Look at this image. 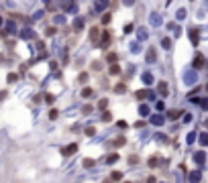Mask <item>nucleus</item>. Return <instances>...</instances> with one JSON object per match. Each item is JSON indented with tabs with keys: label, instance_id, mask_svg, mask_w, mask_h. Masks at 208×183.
<instances>
[{
	"label": "nucleus",
	"instance_id": "nucleus-23",
	"mask_svg": "<svg viewBox=\"0 0 208 183\" xmlns=\"http://www.w3.org/2000/svg\"><path fill=\"white\" fill-rule=\"evenodd\" d=\"M94 132H96V128H94V126H88V128H86V134H88V136H92Z\"/></svg>",
	"mask_w": 208,
	"mask_h": 183
},
{
	"label": "nucleus",
	"instance_id": "nucleus-27",
	"mask_svg": "<svg viewBox=\"0 0 208 183\" xmlns=\"http://www.w3.org/2000/svg\"><path fill=\"white\" fill-rule=\"evenodd\" d=\"M4 98H6V92H4V90H2V92H0V102L4 100Z\"/></svg>",
	"mask_w": 208,
	"mask_h": 183
},
{
	"label": "nucleus",
	"instance_id": "nucleus-19",
	"mask_svg": "<svg viewBox=\"0 0 208 183\" xmlns=\"http://www.w3.org/2000/svg\"><path fill=\"white\" fill-rule=\"evenodd\" d=\"M102 120H104V122L112 120V114H110V112H104V114H102Z\"/></svg>",
	"mask_w": 208,
	"mask_h": 183
},
{
	"label": "nucleus",
	"instance_id": "nucleus-11",
	"mask_svg": "<svg viewBox=\"0 0 208 183\" xmlns=\"http://www.w3.org/2000/svg\"><path fill=\"white\" fill-rule=\"evenodd\" d=\"M98 108H100V110H106V108H108V100H106V98L98 102Z\"/></svg>",
	"mask_w": 208,
	"mask_h": 183
},
{
	"label": "nucleus",
	"instance_id": "nucleus-17",
	"mask_svg": "<svg viewBox=\"0 0 208 183\" xmlns=\"http://www.w3.org/2000/svg\"><path fill=\"white\" fill-rule=\"evenodd\" d=\"M92 165H94V161H92V159H84V167H86V169H90Z\"/></svg>",
	"mask_w": 208,
	"mask_h": 183
},
{
	"label": "nucleus",
	"instance_id": "nucleus-25",
	"mask_svg": "<svg viewBox=\"0 0 208 183\" xmlns=\"http://www.w3.org/2000/svg\"><path fill=\"white\" fill-rule=\"evenodd\" d=\"M159 90H161V94H165V92H167V86L161 81V83H159Z\"/></svg>",
	"mask_w": 208,
	"mask_h": 183
},
{
	"label": "nucleus",
	"instance_id": "nucleus-22",
	"mask_svg": "<svg viewBox=\"0 0 208 183\" xmlns=\"http://www.w3.org/2000/svg\"><path fill=\"white\" fill-rule=\"evenodd\" d=\"M57 116H59V114H57V110H51V112H49V118H51V120H55V118H57Z\"/></svg>",
	"mask_w": 208,
	"mask_h": 183
},
{
	"label": "nucleus",
	"instance_id": "nucleus-8",
	"mask_svg": "<svg viewBox=\"0 0 208 183\" xmlns=\"http://www.w3.org/2000/svg\"><path fill=\"white\" fill-rule=\"evenodd\" d=\"M98 35H100V29H92V31H90V39H92V41H96V39H98Z\"/></svg>",
	"mask_w": 208,
	"mask_h": 183
},
{
	"label": "nucleus",
	"instance_id": "nucleus-14",
	"mask_svg": "<svg viewBox=\"0 0 208 183\" xmlns=\"http://www.w3.org/2000/svg\"><path fill=\"white\" fill-rule=\"evenodd\" d=\"M110 19H112V14H110V12H106L104 16H102V25H108V22H110Z\"/></svg>",
	"mask_w": 208,
	"mask_h": 183
},
{
	"label": "nucleus",
	"instance_id": "nucleus-9",
	"mask_svg": "<svg viewBox=\"0 0 208 183\" xmlns=\"http://www.w3.org/2000/svg\"><path fill=\"white\" fill-rule=\"evenodd\" d=\"M116 161H118V155H116V153H112V155L106 157V163H108V165H110V163H116Z\"/></svg>",
	"mask_w": 208,
	"mask_h": 183
},
{
	"label": "nucleus",
	"instance_id": "nucleus-20",
	"mask_svg": "<svg viewBox=\"0 0 208 183\" xmlns=\"http://www.w3.org/2000/svg\"><path fill=\"white\" fill-rule=\"evenodd\" d=\"M108 63H114V61H116V53H108Z\"/></svg>",
	"mask_w": 208,
	"mask_h": 183
},
{
	"label": "nucleus",
	"instance_id": "nucleus-13",
	"mask_svg": "<svg viewBox=\"0 0 208 183\" xmlns=\"http://www.w3.org/2000/svg\"><path fill=\"white\" fill-rule=\"evenodd\" d=\"M125 90H127V86H125V83H118V86L114 88V92H116V94H122Z\"/></svg>",
	"mask_w": 208,
	"mask_h": 183
},
{
	"label": "nucleus",
	"instance_id": "nucleus-16",
	"mask_svg": "<svg viewBox=\"0 0 208 183\" xmlns=\"http://www.w3.org/2000/svg\"><path fill=\"white\" fill-rule=\"evenodd\" d=\"M129 163H131V165H137V163H139V157H137V155H131V157H129Z\"/></svg>",
	"mask_w": 208,
	"mask_h": 183
},
{
	"label": "nucleus",
	"instance_id": "nucleus-10",
	"mask_svg": "<svg viewBox=\"0 0 208 183\" xmlns=\"http://www.w3.org/2000/svg\"><path fill=\"white\" fill-rule=\"evenodd\" d=\"M92 110H94V106H92V104H86V106L82 108V114H92Z\"/></svg>",
	"mask_w": 208,
	"mask_h": 183
},
{
	"label": "nucleus",
	"instance_id": "nucleus-6",
	"mask_svg": "<svg viewBox=\"0 0 208 183\" xmlns=\"http://www.w3.org/2000/svg\"><path fill=\"white\" fill-rule=\"evenodd\" d=\"M110 179H112V181H121L122 173H121V171H112V173H110Z\"/></svg>",
	"mask_w": 208,
	"mask_h": 183
},
{
	"label": "nucleus",
	"instance_id": "nucleus-21",
	"mask_svg": "<svg viewBox=\"0 0 208 183\" xmlns=\"http://www.w3.org/2000/svg\"><path fill=\"white\" fill-rule=\"evenodd\" d=\"M149 167H157V157H151L149 159Z\"/></svg>",
	"mask_w": 208,
	"mask_h": 183
},
{
	"label": "nucleus",
	"instance_id": "nucleus-2",
	"mask_svg": "<svg viewBox=\"0 0 208 183\" xmlns=\"http://www.w3.org/2000/svg\"><path fill=\"white\" fill-rule=\"evenodd\" d=\"M110 41H112V35L108 33V31H104V33H102V43H100V45H102V49L106 47V45L110 43Z\"/></svg>",
	"mask_w": 208,
	"mask_h": 183
},
{
	"label": "nucleus",
	"instance_id": "nucleus-7",
	"mask_svg": "<svg viewBox=\"0 0 208 183\" xmlns=\"http://www.w3.org/2000/svg\"><path fill=\"white\" fill-rule=\"evenodd\" d=\"M202 65H204V57H202V55H198V57H196V61H194V67L200 69Z\"/></svg>",
	"mask_w": 208,
	"mask_h": 183
},
{
	"label": "nucleus",
	"instance_id": "nucleus-26",
	"mask_svg": "<svg viewBox=\"0 0 208 183\" xmlns=\"http://www.w3.org/2000/svg\"><path fill=\"white\" fill-rule=\"evenodd\" d=\"M118 128H127V122H125V120H118Z\"/></svg>",
	"mask_w": 208,
	"mask_h": 183
},
{
	"label": "nucleus",
	"instance_id": "nucleus-15",
	"mask_svg": "<svg viewBox=\"0 0 208 183\" xmlns=\"http://www.w3.org/2000/svg\"><path fill=\"white\" fill-rule=\"evenodd\" d=\"M182 116V110H171L169 112V118H180Z\"/></svg>",
	"mask_w": 208,
	"mask_h": 183
},
{
	"label": "nucleus",
	"instance_id": "nucleus-28",
	"mask_svg": "<svg viewBox=\"0 0 208 183\" xmlns=\"http://www.w3.org/2000/svg\"><path fill=\"white\" fill-rule=\"evenodd\" d=\"M104 183H112V181H108V179H106V181H104Z\"/></svg>",
	"mask_w": 208,
	"mask_h": 183
},
{
	"label": "nucleus",
	"instance_id": "nucleus-18",
	"mask_svg": "<svg viewBox=\"0 0 208 183\" xmlns=\"http://www.w3.org/2000/svg\"><path fill=\"white\" fill-rule=\"evenodd\" d=\"M78 81H80V83H86V81H88V73H80Z\"/></svg>",
	"mask_w": 208,
	"mask_h": 183
},
{
	"label": "nucleus",
	"instance_id": "nucleus-12",
	"mask_svg": "<svg viewBox=\"0 0 208 183\" xmlns=\"http://www.w3.org/2000/svg\"><path fill=\"white\" fill-rule=\"evenodd\" d=\"M110 73H121V67H118V65H116V63H112V65H110Z\"/></svg>",
	"mask_w": 208,
	"mask_h": 183
},
{
	"label": "nucleus",
	"instance_id": "nucleus-3",
	"mask_svg": "<svg viewBox=\"0 0 208 183\" xmlns=\"http://www.w3.org/2000/svg\"><path fill=\"white\" fill-rule=\"evenodd\" d=\"M76 151H78V144H72V147H67V149H61V155L69 157V155H74Z\"/></svg>",
	"mask_w": 208,
	"mask_h": 183
},
{
	"label": "nucleus",
	"instance_id": "nucleus-24",
	"mask_svg": "<svg viewBox=\"0 0 208 183\" xmlns=\"http://www.w3.org/2000/svg\"><path fill=\"white\" fill-rule=\"evenodd\" d=\"M135 98H139V100H141V98H145V90H139V92L135 94Z\"/></svg>",
	"mask_w": 208,
	"mask_h": 183
},
{
	"label": "nucleus",
	"instance_id": "nucleus-1",
	"mask_svg": "<svg viewBox=\"0 0 208 183\" xmlns=\"http://www.w3.org/2000/svg\"><path fill=\"white\" fill-rule=\"evenodd\" d=\"M108 144H112L114 149H118V147H122V144H127V138H125V136H118V138H114V141L108 142Z\"/></svg>",
	"mask_w": 208,
	"mask_h": 183
},
{
	"label": "nucleus",
	"instance_id": "nucleus-4",
	"mask_svg": "<svg viewBox=\"0 0 208 183\" xmlns=\"http://www.w3.org/2000/svg\"><path fill=\"white\" fill-rule=\"evenodd\" d=\"M6 81H8V83H14V81H19V73H12V71H10V73L6 75Z\"/></svg>",
	"mask_w": 208,
	"mask_h": 183
},
{
	"label": "nucleus",
	"instance_id": "nucleus-5",
	"mask_svg": "<svg viewBox=\"0 0 208 183\" xmlns=\"http://www.w3.org/2000/svg\"><path fill=\"white\" fill-rule=\"evenodd\" d=\"M92 94H94V90H92V88H84V90H82V98H92Z\"/></svg>",
	"mask_w": 208,
	"mask_h": 183
}]
</instances>
